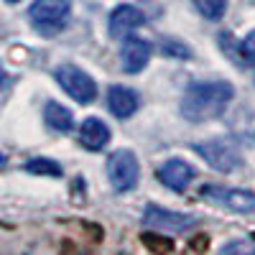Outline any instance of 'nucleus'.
<instances>
[{"label": "nucleus", "instance_id": "1", "mask_svg": "<svg viewBox=\"0 0 255 255\" xmlns=\"http://www.w3.org/2000/svg\"><path fill=\"white\" fill-rule=\"evenodd\" d=\"M235 97V87L230 82L212 79V82H194L181 97V115L189 123H207L220 118L227 105Z\"/></svg>", "mask_w": 255, "mask_h": 255}, {"label": "nucleus", "instance_id": "2", "mask_svg": "<svg viewBox=\"0 0 255 255\" xmlns=\"http://www.w3.org/2000/svg\"><path fill=\"white\" fill-rule=\"evenodd\" d=\"M199 197L209 204H215L227 212H238V215H253L255 212V191L248 189H232L222 184H204L199 189Z\"/></svg>", "mask_w": 255, "mask_h": 255}, {"label": "nucleus", "instance_id": "3", "mask_svg": "<svg viewBox=\"0 0 255 255\" xmlns=\"http://www.w3.org/2000/svg\"><path fill=\"white\" fill-rule=\"evenodd\" d=\"M191 148H194L197 156H202L220 174H232V171H238V168L243 166V158L238 153V148L232 145L230 140L212 138V140H199V143H194Z\"/></svg>", "mask_w": 255, "mask_h": 255}, {"label": "nucleus", "instance_id": "4", "mask_svg": "<svg viewBox=\"0 0 255 255\" xmlns=\"http://www.w3.org/2000/svg\"><path fill=\"white\" fill-rule=\"evenodd\" d=\"M54 77L59 82V87L67 92L72 100L87 105L97 97V82L84 72L79 67H74V64H61V67L54 69Z\"/></svg>", "mask_w": 255, "mask_h": 255}, {"label": "nucleus", "instance_id": "5", "mask_svg": "<svg viewBox=\"0 0 255 255\" xmlns=\"http://www.w3.org/2000/svg\"><path fill=\"white\" fill-rule=\"evenodd\" d=\"M140 176V166L133 151L128 148H118V151L110 153L108 158V179L113 184L115 191H130L138 184Z\"/></svg>", "mask_w": 255, "mask_h": 255}, {"label": "nucleus", "instance_id": "6", "mask_svg": "<svg viewBox=\"0 0 255 255\" xmlns=\"http://www.w3.org/2000/svg\"><path fill=\"white\" fill-rule=\"evenodd\" d=\"M72 13V3L69 0H36L28 8V18L31 23L41 31H56L67 23V18Z\"/></svg>", "mask_w": 255, "mask_h": 255}, {"label": "nucleus", "instance_id": "7", "mask_svg": "<svg viewBox=\"0 0 255 255\" xmlns=\"http://www.w3.org/2000/svg\"><path fill=\"white\" fill-rule=\"evenodd\" d=\"M197 225V217L191 215H181V212H171L163 209L158 204H148V209L143 212V227L151 230H163V232H186Z\"/></svg>", "mask_w": 255, "mask_h": 255}, {"label": "nucleus", "instance_id": "8", "mask_svg": "<svg viewBox=\"0 0 255 255\" xmlns=\"http://www.w3.org/2000/svg\"><path fill=\"white\" fill-rule=\"evenodd\" d=\"M151 44L145 38H138V36H130L123 41V49H120V67L123 72L128 74H138L145 69V64L151 61Z\"/></svg>", "mask_w": 255, "mask_h": 255}, {"label": "nucleus", "instance_id": "9", "mask_svg": "<svg viewBox=\"0 0 255 255\" xmlns=\"http://www.w3.org/2000/svg\"><path fill=\"white\" fill-rule=\"evenodd\" d=\"M156 176H158V181L163 186H168L171 191H184L191 184V179L197 176V171H194V166L181 161V158H168V161H163L156 168Z\"/></svg>", "mask_w": 255, "mask_h": 255}, {"label": "nucleus", "instance_id": "10", "mask_svg": "<svg viewBox=\"0 0 255 255\" xmlns=\"http://www.w3.org/2000/svg\"><path fill=\"white\" fill-rule=\"evenodd\" d=\"M138 108H140V100H138V95H135L130 87L115 84V87L108 90V110H110L115 118L125 120V118L135 115Z\"/></svg>", "mask_w": 255, "mask_h": 255}, {"label": "nucleus", "instance_id": "11", "mask_svg": "<svg viewBox=\"0 0 255 255\" xmlns=\"http://www.w3.org/2000/svg\"><path fill=\"white\" fill-rule=\"evenodd\" d=\"M145 23V15L140 8L125 3V5H118L113 13H110V33L113 36H128L130 31L140 28Z\"/></svg>", "mask_w": 255, "mask_h": 255}, {"label": "nucleus", "instance_id": "12", "mask_svg": "<svg viewBox=\"0 0 255 255\" xmlns=\"http://www.w3.org/2000/svg\"><path fill=\"white\" fill-rule=\"evenodd\" d=\"M110 135H113L110 128L100 118H87L79 125V143L87 148V151H102V148L110 143Z\"/></svg>", "mask_w": 255, "mask_h": 255}, {"label": "nucleus", "instance_id": "13", "mask_svg": "<svg viewBox=\"0 0 255 255\" xmlns=\"http://www.w3.org/2000/svg\"><path fill=\"white\" fill-rule=\"evenodd\" d=\"M44 120L46 125L51 128V130L56 133H69L72 128H74V115L69 108H64V105L59 102H49L46 108H44Z\"/></svg>", "mask_w": 255, "mask_h": 255}, {"label": "nucleus", "instance_id": "14", "mask_svg": "<svg viewBox=\"0 0 255 255\" xmlns=\"http://www.w3.org/2000/svg\"><path fill=\"white\" fill-rule=\"evenodd\" d=\"M232 135L243 143H250L255 145V110H238L232 115Z\"/></svg>", "mask_w": 255, "mask_h": 255}, {"label": "nucleus", "instance_id": "15", "mask_svg": "<svg viewBox=\"0 0 255 255\" xmlns=\"http://www.w3.org/2000/svg\"><path fill=\"white\" fill-rule=\"evenodd\" d=\"M194 8L207 20H220L227 13V0H194Z\"/></svg>", "mask_w": 255, "mask_h": 255}, {"label": "nucleus", "instance_id": "16", "mask_svg": "<svg viewBox=\"0 0 255 255\" xmlns=\"http://www.w3.org/2000/svg\"><path fill=\"white\" fill-rule=\"evenodd\" d=\"M26 171L28 174H38V176H61V166L51 158H31L26 163Z\"/></svg>", "mask_w": 255, "mask_h": 255}, {"label": "nucleus", "instance_id": "17", "mask_svg": "<svg viewBox=\"0 0 255 255\" xmlns=\"http://www.w3.org/2000/svg\"><path fill=\"white\" fill-rule=\"evenodd\" d=\"M217 255H255V240L253 238H238L220 248Z\"/></svg>", "mask_w": 255, "mask_h": 255}, {"label": "nucleus", "instance_id": "18", "mask_svg": "<svg viewBox=\"0 0 255 255\" xmlns=\"http://www.w3.org/2000/svg\"><path fill=\"white\" fill-rule=\"evenodd\" d=\"M240 51H243V59H245V64H253V61H255V31H250V33L243 38Z\"/></svg>", "mask_w": 255, "mask_h": 255}, {"label": "nucleus", "instance_id": "19", "mask_svg": "<svg viewBox=\"0 0 255 255\" xmlns=\"http://www.w3.org/2000/svg\"><path fill=\"white\" fill-rule=\"evenodd\" d=\"M163 54H179V56H189V49L176 44V41H168V44L163 46Z\"/></svg>", "mask_w": 255, "mask_h": 255}, {"label": "nucleus", "instance_id": "20", "mask_svg": "<svg viewBox=\"0 0 255 255\" xmlns=\"http://www.w3.org/2000/svg\"><path fill=\"white\" fill-rule=\"evenodd\" d=\"M5 3H10V5H13V3H18V0H5Z\"/></svg>", "mask_w": 255, "mask_h": 255}]
</instances>
